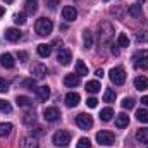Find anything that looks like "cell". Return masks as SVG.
<instances>
[{
  "instance_id": "ba28073f",
  "label": "cell",
  "mask_w": 148,
  "mask_h": 148,
  "mask_svg": "<svg viewBox=\"0 0 148 148\" xmlns=\"http://www.w3.org/2000/svg\"><path fill=\"white\" fill-rule=\"evenodd\" d=\"M59 117H60V112L57 107H47L43 110V119L47 122H55V121H59Z\"/></svg>"
},
{
  "instance_id": "74e56055",
  "label": "cell",
  "mask_w": 148,
  "mask_h": 148,
  "mask_svg": "<svg viewBox=\"0 0 148 148\" xmlns=\"http://www.w3.org/2000/svg\"><path fill=\"white\" fill-rule=\"evenodd\" d=\"M0 110L9 114V112H12V105L9 102H5V100H0Z\"/></svg>"
},
{
  "instance_id": "60d3db41",
  "label": "cell",
  "mask_w": 148,
  "mask_h": 148,
  "mask_svg": "<svg viewBox=\"0 0 148 148\" xmlns=\"http://www.w3.org/2000/svg\"><path fill=\"white\" fill-rule=\"evenodd\" d=\"M59 2H60V0H47V5H48L50 9H55V7L59 5Z\"/></svg>"
},
{
  "instance_id": "30bf717a",
  "label": "cell",
  "mask_w": 148,
  "mask_h": 148,
  "mask_svg": "<svg viewBox=\"0 0 148 148\" xmlns=\"http://www.w3.org/2000/svg\"><path fill=\"white\" fill-rule=\"evenodd\" d=\"M19 147L21 148H38L40 145H38V138L36 136H24L21 141H19Z\"/></svg>"
},
{
  "instance_id": "4316f807",
  "label": "cell",
  "mask_w": 148,
  "mask_h": 148,
  "mask_svg": "<svg viewBox=\"0 0 148 148\" xmlns=\"http://www.w3.org/2000/svg\"><path fill=\"white\" fill-rule=\"evenodd\" d=\"M10 131H12V124H10V122H2V124H0V138L9 136Z\"/></svg>"
},
{
  "instance_id": "c3c4849f",
  "label": "cell",
  "mask_w": 148,
  "mask_h": 148,
  "mask_svg": "<svg viewBox=\"0 0 148 148\" xmlns=\"http://www.w3.org/2000/svg\"><path fill=\"white\" fill-rule=\"evenodd\" d=\"M140 2H145V0H140Z\"/></svg>"
},
{
  "instance_id": "7402d4cb",
  "label": "cell",
  "mask_w": 148,
  "mask_h": 148,
  "mask_svg": "<svg viewBox=\"0 0 148 148\" xmlns=\"http://www.w3.org/2000/svg\"><path fill=\"white\" fill-rule=\"evenodd\" d=\"M141 14H143V9H141L140 3L129 5V16H133V17H141Z\"/></svg>"
},
{
  "instance_id": "4dcf8cb0",
  "label": "cell",
  "mask_w": 148,
  "mask_h": 148,
  "mask_svg": "<svg viewBox=\"0 0 148 148\" xmlns=\"http://www.w3.org/2000/svg\"><path fill=\"white\" fill-rule=\"evenodd\" d=\"M117 47H129V38L126 36V33H119V36H117Z\"/></svg>"
},
{
  "instance_id": "9a60e30c",
  "label": "cell",
  "mask_w": 148,
  "mask_h": 148,
  "mask_svg": "<svg viewBox=\"0 0 148 148\" xmlns=\"http://www.w3.org/2000/svg\"><path fill=\"white\" fill-rule=\"evenodd\" d=\"M79 76L77 74H67L66 77H64V84L67 86V88H74V86H77L79 84Z\"/></svg>"
},
{
  "instance_id": "1f68e13d",
  "label": "cell",
  "mask_w": 148,
  "mask_h": 148,
  "mask_svg": "<svg viewBox=\"0 0 148 148\" xmlns=\"http://www.w3.org/2000/svg\"><path fill=\"white\" fill-rule=\"evenodd\" d=\"M136 119L140 122H148V110L147 109H140V110L136 112Z\"/></svg>"
},
{
  "instance_id": "d6a6232c",
  "label": "cell",
  "mask_w": 148,
  "mask_h": 148,
  "mask_svg": "<svg viewBox=\"0 0 148 148\" xmlns=\"http://www.w3.org/2000/svg\"><path fill=\"white\" fill-rule=\"evenodd\" d=\"M14 23H16V24H24V23H26V12H17V14H14Z\"/></svg>"
},
{
  "instance_id": "603a6c76",
  "label": "cell",
  "mask_w": 148,
  "mask_h": 148,
  "mask_svg": "<svg viewBox=\"0 0 148 148\" xmlns=\"http://www.w3.org/2000/svg\"><path fill=\"white\" fill-rule=\"evenodd\" d=\"M84 88H86V91H88V93H98L102 86H100V83H98V81H88Z\"/></svg>"
},
{
  "instance_id": "d4e9b609",
  "label": "cell",
  "mask_w": 148,
  "mask_h": 148,
  "mask_svg": "<svg viewBox=\"0 0 148 148\" xmlns=\"http://www.w3.org/2000/svg\"><path fill=\"white\" fill-rule=\"evenodd\" d=\"M76 74L77 76H88V67L83 60H77L76 62Z\"/></svg>"
},
{
  "instance_id": "ee69618b",
  "label": "cell",
  "mask_w": 148,
  "mask_h": 148,
  "mask_svg": "<svg viewBox=\"0 0 148 148\" xmlns=\"http://www.w3.org/2000/svg\"><path fill=\"white\" fill-rule=\"evenodd\" d=\"M112 53H114V55H119V48H117V45H112Z\"/></svg>"
},
{
  "instance_id": "484cf974",
  "label": "cell",
  "mask_w": 148,
  "mask_h": 148,
  "mask_svg": "<svg viewBox=\"0 0 148 148\" xmlns=\"http://www.w3.org/2000/svg\"><path fill=\"white\" fill-rule=\"evenodd\" d=\"M26 14H35L38 9V0H26Z\"/></svg>"
},
{
  "instance_id": "8992f818",
  "label": "cell",
  "mask_w": 148,
  "mask_h": 148,
  "mask_svg": "<svg viewBox=\"0 0 148 148\" xmlns=\"http://www.w3.org/2000/svg\"><path fill=\"white\" fill-rule=\"evenodd\" d=\"M97 141L100 145H103V147H110V145L115 143V138L109 131H100V133H97Z\"/></svg>"
},
{
  "instance_id": "7a4b0ae2",
  "label": "cell",
  "mask_w": 148,
  "mask_h": 148,
  "mask_svg": "<svg viewBox=\"0 0 148 148\" xmlns=\"http://www.w3.org/2000/svg\"><path fill=\"white\" fill-rule=\"evenodd\" d=\"M133 64L136 69H148V50H140L133 55Z\"/></svg>"
},
{
  "instance_id": "6da1fadb",
  "label": "cell",
  "mask_w": 148,
  "mask_h": 148,
  "mask_svg": "<svg viewBox=\"0 0 148 148\" xmlns=\"http://www.w3.org/2000/svg\"><path fill=\"white\" fill-rule=\"evenodd\" d=\"M52 29H53V23H52L50 19H47V17H40L36 21V24H35V31H36L40 36L50 35Z\"/></svg>"
},
{
  "instance_id": "ab89813d",
  "label": "cell",
  "mask_w": 148,
  "mask_h": 148,
  "mask_svg": "<svg viewBox=\"0 0 148 148\" xmlns=\"http://www.w3.org/2000/svg\"><path fill=\"white\" fill-rule=\"evenodd\" d=\"M86 105H88L90 109H95V107L98 105V100H97L95 97H91V98H88V100H86Z\"/></svg>"
},
{
  "instance_id": "83f0119b",
  "label": "cell",
  "mask_w": 148,
  "mask_h": 148,
  "mask_svg": "<svg viewBox=\"0 0 148 148\" xmlns=\"http://www.w3.org/2000/svg\"><path fill=\"white\" fill-rule=\"evenodd\" d=\"M16 102H17L19 107H33V100L28 98V97H17Z\"/></svg>"
},
{
  "instance_id": "e0dca14e",
  "label": "cell",
  "mask_w": 148,
  "mask_h": 148,
  "mask_svg": "<svg viewBox=\"0 0 148 148\" xmlns=\"http://www.w3.org/2000/svg\"><path fill=\"white\" fill-rule=\"evenodd\" d=\"M127 124H129V115H126V114H117L115 115V126L119 129H124Z\"/></svg>"
},
{
  "instance_id": "7dc6e473",
  "label": "cell",
  "mask_w": 148,
  "mask_h": 148,
  "mask_svg": "<svg viewBox=\"0 0 148 148\" xmlns=\"http://www.w3.org/2000/svg\"><path fill=\"white\" fill-rule=\"evenodd\" d=\"M3 2H5V3H12L14 0H3Z\"/></svg>"
},
{
  "instance_id": "3957f363",
  "label": "cell",
  "mask_w": 148,
  "mask_h": 148,
  "mask_svg": "<svg viewBox=\"0 0 148 148\" xmlns=\"http://www.w3.org/2000/svg\"><path fill=\"white\" fill-rule=\"evenodd\" d=\"M109 77H110V81L114 84H117V86H121V84H124V81H126V71L122 69V67H112L110 73H109Z\"/></svg>"
},
{
  "instance_id": "2e32d148",
  "label": "cell",
  "mask_w": 148,
  "mask_h": 148,
  "mask_svg": "<svg viewBox=\"0 0 148 148\" xmlns=\"http://www.w3.org/2000/svg\"><path fill=\"white\" fill-rule=\"evenodd\" d=\"M5 38L9 40V41H19V38H21V31L17 29V28H9L7 31H5Z\"/></svg>"
},
{
  "instance_id": "5bb4252c",
  "label": "cell",
  "mask_w": 148,
  "mask_h": 148,
  "mask_svg": "<svg viewBox=\"0 0 148 148\" xmlns=\"http://www.w3.org/2000/svg\"><path fill=\"white\" fill-rule=\"evenodd\" d=\"M134 88L140 90V91L148 90V77L147 76H138V77L134 79Z\"/></svg>"
},
{
  "instance_id": "8fae6325",
  "label": "cell",
  "mask_w": 148,
  "mask_h": 148,
  "mask_svg": "<svg viewBox=\"0 0 148 148\" xmlns=\"http://www.w3.org/2000/svg\"><path fill=\"white\" fill-rule=\"evenodd\" d=\"M31 74H33L36 79H41V77H45V74H47V67H45L41 62H35V64L31 66Z\"/></svg>"
},
{
  "instance_id": "8d00e7d4",
  "label": "cell",
  "mask_w": 148,
  "mask_h": 148,
  "mask_svg": "<svg viewBox=\"0 0 148 148\" xmlns=\"http://www.w3.org/2000/svg\"><path fill=\"white\" fill-rule=\"evenodd\" d=\"M121 105H122V109H133V107H134V100H133L131 97H126Z\"/></svg>"
},
{
  "instance_id": "d6986e66",
  "label": "cell",
  "mask_w": 148,
  "mask_h": 148,
  "mask_svg": "<svg viewBox=\"0 0 148 148\" xmlns=\"http://www.w3.org/2000/svg\"><path fill=\"white\" fill-rule=\"evenodd\" d=\"M36 93H38V98L41 100V102H47L48 98H50V88L45 84V86H40L36 88Z\"/></svg>"
},
{
  "instance_id": "ac0fdd59",
  "label": "cell",
  "mask_w": 148,
  "mask_h": 148,
  "mask_svg": "<svg viewBox=\"0 0 148 148\" xmlns=\"http://www.w3.org/2000/svg\"><path fill=\"white\" fill-rule=\"evenodd\" d=\"M36 52L40 57H48L50 53H52V45H48V43H40L36 47Z\"/></svg>"
},
{
  "instance_id": "ffe728a7",
  "label": "cell",
  "mask_w": 148,
  "mask_h": 148,
  "mask_svg": "<svg viewBox=\"0 0 148 148\" xmlns=\"http://www.w3.org/2000/svg\"><path fill=\"white\" fill-rule=\"evenodd\" d=\"M77 103H79V95H77V93L71 91V93L66 95V105H67V107H76Z\"/></svg>"
},
{
  "instance_id": "7bdbcfd3",
  "label": "cell",
  "mask_w": 148,
  "mask_h": 148,
  "mask_svg": "<svg viewBox=\"0 0 148 148\" xmlns=\"http://www.w3.org/2000/svg\"><path fill=\"white\" fill-rule=\"evenodd\" d=\"M103 69H97V71H95V76H97V77H103Z\"/></svg>"
},
{
  "instance_id": "d590c367",
  "label": "cell",
  "mask_w": 148,
  "mask_h": 148,
  "mask_svg": "<svg viewBox=\"0 0 148 148\" xmlns=\"http://www.w3.org/2000/svg\"><path fill=\"white\" fill-rule=\"evenodd\" d=\"M23 86L24 88H28V90H36V81L31 77V79H24L23 81Z\"/></svg>"
},
{
  "instance_id": "277c9868",
  "label": "cell",
  "mask_w": 148,
  "mask_h": 148,
  "mask_svg": "<svg viewBox=\"0 0 148 148\" xmlns=\"http://www.w3.org/2000/svg\"><path fill=\"white\" fill-rule=\"evenodd\" d=\"M71 143V133H67V131H57L55 134H53V145H57V147H67Z\"/></svg>"
},
{
  "instance_id": "f546056e",
  "label": "cell",
  "mask_w": 148,
  "mask_h": 148,
  "mask_svg": "<svg viewBox=\"0 0 148 148\" xmlns=\"http://www.w3.org/2000/svg\"><path fill=\"white\" fill-rule=\"evenodd\" d=\"M103 102H109V103L115 102V91H114V90H110V88L105 90V93H103Z\"/></svg>"
},
{
  "instance_id": "f35d334b",
  "label": "cell",
  "mask_w": 148,
  "mask_h": 148,
  "mask_svg": "<svg viewBox=\"0 0 148 148\" xmlns=\"http://www.w3.org/2000/svg\"><path fill=\"white\" fill-rule=\"evenodd\" d=\"M7 91H9V83L3 77H0V93H7Z\"/></svg>"
},
{
  "instance_id": "52a82bcc",
  "label": "cell",
  "mask_w": 148,
  "mask_h": 148,
  "mask_svg": "<svg viewBox=\"0 0 148 148\" xmlns=\"http://www.w3.org/2000/svg\"><path fill=\"white\" fill-rule=\"evenodd\" d=\"M76 124L81 127V129H90L93 126V117L88 115V114H79L76 117Z\"/></svg>"
},
{
  "instance_id": "836d02e7",
  "label": "cell",
  "mask_w": 148,
  "mask_h": 148,
  "mask_svg": "<svg viewBox=\"0 0 148 148\" xmlns=\"http://www.w3.org/2000/svg\"><path fill=\"white\" fill-rule=\"evenodd\" d=\"M136 41L138 43H148V31H138L136 33Z\"/></svg>"
},
{
  "instance_id": "e575fe53",
  "label": "cell",
  "mask_w": 148,
  "mask_h": 148,
  "mask_svg": "<svg viewBox=\"0 0 148 148\" xmlns=\"http://www.w3.org/2000/svg\"><path fill=\"white\" fill-rule=\"evenodd\" d=\"M76 148H91V141H90L88 138H79Z\"/></svg>"
},
{
  "instance_id": "5b68a950",
  "label": "cell",
  "mask_w": 148,
  "mask_h": 148,
  "mask_svg": "<svg viewBox=\"0 0 148 148\" xmlns=\"http://www.w3.org/2000/svg\"><path fill=\"white\" fill-rule=\"evenodd\" d=\"M98 31H100V43H107L114 35V29H112V26L109 23H102L98 26Z\"/></svg>"
},
{
  "instance_id": "44dd1931",
  "label": "cell",
  "mask_w": 148,
  "mask_h": 148,
  "mask_svg": "<svg viewBox=\"0 0 148 148\" xmlns=\"http://www.w3.org/2000/svg\"><path fill=\"white\" fill-rule=\"evenodd\" d=\"M83 43H84V48H91L93 47V33L84 29L83 31Z\"/></svg>"
},
{
  "instance_id": "9c48e42d",
  "label": "cell",
  "mask_w": 148,
  "mask_h": 148,
  "mask_svg": "<svg viewBox=\"0 0 148 148\" xmlns=\"http://www.w3.org/2000/svg\"><path fill=\"white\" fill-rule=\"evenodd\" d=\"M57 60H59V64H62V66H69L71 60H73V55H71V52H69L67 48H59V52H57Z\"/></svg>"
},
{
  "instance_id": "cb8c5ba5",
  "label": "cell",
  "mask_w": 148,
  "mask_h": 148,
  "mask_svg": "<svg viewBox=\"0 0 148 148\" xmlns=\"http://www.w3.org/2000/svg\"><path fill=\"white\" fill-rule=\"evenodd\" d=\"M136 140L140 143H148V127H143V129L136 131Z\"/></svg>"
},
{
  "instance_id": "681fc988",
  "label": "cell",
  "mask_w": 148,
  "mask_h": 148,
  "mask_svg": "<svg viewBox=\"0 0 148 148\" xmlns=\"http://www.w3.org/2000/svg\"><path fill=\"white\" fill-rule=\"evenodd\" d=\"M103 2H109V0H103Z\"/></svg>"
},
{
  "instance_id": "4fadbf2b",
  "label": "cell",
  "mask_w": 148,
  "mask_h": 148,
  "mask_svg": "<svg viewBox=\"0 0 148 148\" xmlns=\"http://www.w3.org/2000/svg\"><path fill=\"white\" fill-rule=\"evenodd\" d=\"M62 16H64L66 21H76V17H77V10L74 9L73 5H66V7L62 9Z\"/></svg>"
},
{
  "instance_id": "f1b7e54d",
  "label": "cell",
  "mask_w": 148,
  "mask_h": 148,
  "mask_svg": "<svg viewBox=\"0 0 148 148\" xmlns=\"http://www.w3.org/2000/svg\"><path fill=\"white\" fill-rule=\"evenodd\" d=\"M112 115H114V110H112L110 107H107V109H103V110L100 112V119L103 121V122H107V121H110Z\"/></svg>"
},
{
  "instance_id": "b9f144b4",
  "label": "cell",
  "mask_w": 148,
  "mask_h": 148,
  "mask_svg": "<svg viewBox=\"0 0 148 148\" xmlns=\"http://www.w3.org/2000/svg\"><path fill=\"white\" fill-rule=\"evenodd\" d=\"M17 59H19L21 62H24V60L28 59V53H26V52H19V53H17Z\"/></svg>"
},
{
  "instance_id": "f6af8a7d",
  "label": "cell",
  "mask_w": 148,
  "mask_h": 148,
  "mask_svg": "<svg viewBox=\"0 0 148 148\" xmlns=\"http://www.w3.org/2000/svg\"><path fill=\"white\" fill-rule=\"evenodd\" d=\"M141 103H143V107H148V95L141 98Z\"/></svg>"
},
{
  "instance_id": "bcb514c9",
  "label": "cell",
  "mask_w": 148,
  "mask_h": 148,
  "mask_svg": "<svg viewBox=\"0 0 148 148\" xmlns=\"http://www.w3.org/2000/svg\"><path fill=\"white\" fill-rule=\"evenodd\" d=\"M3 14H5V9H3V7H2V5H0V17H2V16H3Z\"/></svg>"
},
{
  "instance_id": "7c38bea8",
  "label": "cell",
  "mask_w": 148,
  "mask_h": 148,
  "mask_svg": "<svg viewBox=\"0 0 148 148\" xmlns=\"http://www.w3.org/2000/svg\"><path fill=\"white\" fill-rule=\"evenodd\" d=\"M0 64H2L5 69H12V67L16 66V60H14V57H12L10 53H7V52H5V53H2V55H0Z\"/></svg>"
}]
</instances>
